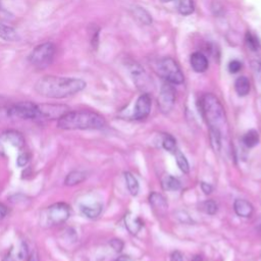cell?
I'll list each match as a JSON object with an SVG mask.
<instances>
[{
  "mask_svg": "<svg viewBox=\"0 0 261 261\" xmlns=\"http://www.w3.org/2000/svg\"><path fill=\"white\" fill-rule=\"evenodd\" d=\"M86 86V82L82 79L45 75L36 82L34 90L42 97L50 99H64L82 92Z\"/></svg>",
  "mask_w": 261,
  "mask_h": 261,
  "instance_id": "6da1fadb",
  "label": "cell"
},
{
  "mask_svg": "<svg viewBox=\"0 0 261 261\" xmlns=\"http://www.w3.org/2000/svg\"><path fill=\"white\" fill-rule=\"evenodd\" d=\"M105 124V118L91 110H68L57 120V127L64 130L100 129Z\"/></svg>",
  "mask_w": 261,
  "mask_h": 261,
  "instance_id": "7a4b0ae2",
  "label": "cell"
},
{
  "mask_svg": "<svg viewBox=\"0 0 261 261\" xmlns=\"http://www.w3.org/2000/svg\"><path fill=\"white\" fill-rule=\"evenodd\" d=\"M200 111L205 118L209 128L219 132L226 126L225 112L222 104L213 94H205L200 99Z\"/></svg>",
  "mask_w": 261,
  "mask_h": 261,
  "instance_id": "3957f363",
  "label": "cell"
},
{
  "mask_svg": "<svg viewBox=\"0 0 261 261\" xmlns=\"http://www.w3.org/2000/svg\"><path fill=\"white\" fill-rule=\"evenodd\" d=\"M56 54V46L52 42H44L36 46L30 53L29 62L38 69H44L50 66Z\"/></svg>",
  "mask_w": 261,
  "mask_h": 261,
  "instance_id": "277c9868",
  "label": "cell"
},
{
  "mask_svg": "<svg viewBox=\"0 0 261 261\" xmlns=\"http://www.w3.org/2000/svg\"><path fill=\"white\" fill-rule=\"evenodd\" d=\"M7 118L18 119H37L40 118L39 105L31 101H20L8 106L4 110Z\"/></svg>",
  "mask_w": 261,
  "mask_h": 261,
  "instance_id": "5b68a950",
  "label": "cell"
},
{
  "mask_svg": "<svg viewBox=\"0 0 261 261\" xmlns=\"http://www.w3.org/2000/svg\"><path fill=\"white\" fill-rule=\"evenodd\" d=\"M157 73L167 83L179 85L184 82V74L178 64L171 57H164L157 62Z\"/></svg>",
  "mask_w": 261,
  "mask_h": 261,
  "instance_id": "8992f818",
  "label": "cell"
},
{
  "mask_svg": "<svg viewBox=\"0 0 261 261\" xmlns=\"http://www.w3.org/2000/svg\"><path fill=\"white\" fill-rule=\"evenodd\" d=\"M70 216V207L64 202H57L50 205L45 212L46 223L55 226L64 223Z\"/></svg>",
  "mask_w": 261,
  "mask_h": 261,
  "instance_id": "52a82bcc",
  "label": "cell"
},
{
  "mask_svg": "<svg viewBox=\"0 0 261 261\" xmlns=\"http://www.w3.org/2000/svg\"><path fill=\"white\" fill-rule=\"evenodd\" d=\"M175 101V91L170 83L162 85L158 96V107L162 113H168Z\"/></svg>",
  "mask_w": 261,
  "mask_h": 261,
  "instance_id": "ba28073f",
  "label": "cell"
},
{
  "mask_svg": "<svg viewBox=\"0 0 261 261\" xmlns=\"http://www.w3.org/2000/svg\"><path fill=\"white\" fill-rule=\"evenodd\" d=\"M40 118L46 119H59L64 113H66L69 108L62 104H39Z\"/></svg>",
  "mask_w": 261,
  "mask_h": 261,
  "instance_id": "9c48e42d",
  "label": "cell"
},
{
  "mask_svg": "<svg viewBox=\"0 0 261 261\" xmlns=\"http://www.w3.org/2000/svg\"><path fill=\"white\" fill-rule=\"evenodd\" d=\"M150 110H151V97L148 93H144L138 98L136 102L134 118L144 119L149 115Z\"/></svg>",
  "mask_w": 261,
  "mask_h": 261,
  "instance_id": "30bf717a",
  "label": "cell"
},
{
  "mask_svg": "<svg viewBox=\"0 0 261 261\" xmlns=\"http://www.w3.org/2000/svg\"><path fill=\"white\" fill-rule=\"evenodd\" d=\"M149 203L153 208V210L158 215H164L165 212L167 211V207H168L167 201L164 198V196H162L159 193H156V192L151 193L149 196Z\"/></svg>",
  "mask_w": 261,
  "mask_h": 261,
  "instance_id": "8fae6325",
  "label": "cell"
},
{
  "mask_svg": "<svg viewBox=\"0 0 261 261\" xmlns=\"http://www.w3.org/2000/svg\"><path fill=\"white\" fill-rule=\"evenodd\" d=\"M190 64L197 72H204L208 68V59L201 52H194L190 57Z\"/></svg>",
  "mask_w": 261,
  "mask_h": 261,
  "instance_id": "7c38bea8",
  "label": "cell"
},
{
  "mask_svg": "<svg viewBox=\"0 0 261 261\" xmlns=\"http://www.w3.org/2000/svg\"><path fill=\"white\" fill-rule=\"evenodd\" d=\"M233 210L241 217H251L254 212L253 205L245 199H237L233 203Z\"/></svg>",
  "mask_w": 261,
  "mask_h": 261,
  "instance_id": "4fadbf2b",
  "label": "cell"
},
{
  "mask_svg": "<svg viewBox=\"0 0 261 261\" xmlns=\"http://www.w3.org/2000/svg\"><path fill=\"white\" fill-rule=\"evenodd\" d=\"M1 138L5 141L8 142L10 145H12L15 148H21L24 146V138L23 136L15 130V129H8L5 133L2 134Z\"/></svg>",
  "mask_w": 261,
  "mask_h": 261,
  "instance_id": "5bb4252c",
  "label": "cell"
},
{
  "mask_svg": "<svg viewBox=\"0 0 261 261\" xmlns=\"http://www.w3.org/2000/svg\"><path fill=\"white\" fill-rule=\"evenodd\" d=\"M124 224L132 234H137L143 227V221L137 215L128 212L124 215Z\"/></svg>",
  "mask_w": 261,
  "mask_h": 261,
  "instance_id": "9a60e30c",
  "label": "cell"
},
{
  "mask_svg": "<svg viewBox=\"0 0 261 261\" xmlns=\"http://www.w3.org/2000/svg\"><path fill=\"white\" fill-rule=\"evenodd\" d=\"M0 39L5 42H16L20 38L14 28L0 21Z\"/></svg>",
  "mask_w": 261,
  "mask_h": 261,
  "instance_id": "2e32d148",
  "label": "cell"
},
{
  "mask_svg": "<svg viewBox=\"0 0 261 261\" xmlns=\"http://www.w3.org/2000/svg\"><path fill=\"white\" fill-rule=\"evenodd\" d=\"M81 212L88 218H97L102 212V205L100 203L83 204L81 205Z\"/></svg>",
  "mask_w": 261,
  "mask_h": 261,
  "instance_id": "e0dca14e",
  "label": "cell"
},
{
  "mask_svg": "<svg viewBox=\"0 0 261 261\" xmlns=\"http://www.w3.org/2000/svg\"><path fill=\"white\" fill-rule=\"evenodd\" d=\"M87 178V174L82 170H72L64 178V185L67 187L76 186Z\"/></svg>",
  "mask_w": 261,
  "mask_h": 261,
  "instance_id": "ac0fdd59",
  "label": "cell"
},
{
  "mask_svg": "<svg viewBox=\"0 0 261 261\" xmlns=\"http://www.w3.org/2000/svg\"><path fill=\"white\" fill-rule=\"evenodd\" d=\"M234 90L239 96H246L250 92V81L247 76H239L234 82Z\"/></svg>",
  "mask_w": 261,
  "mask_h": 261,
  "instance_id": "d6986e66",
  "label": "cell"
},
{
  "mask_svg": "<svg viewBox=\"0 0 261 261\" xmlns=\"http://www.w3.org/2000/svg\"><path fill=\"white\" fill-rule=\"evenodd\" d=\"M242 141L248 148H253L259 143V134L255 129H250L244 134Z\"/></svg>",
  "mask_w": 261,
  "mask_h": 261,
  "instance_id": "ffe728a7",
  "label": "cell"
},
{
  "mask_svg": "<svg viewBox=\"0 0 261 261\" xmlns=\"http://www.w3.org/2000/svg\"><path fill=\"white\" fill-rule=\"evenodd\" d=\"M124 179L126 182V187L129 191V193L133 196H137L140 190V186H139V181L138 179L135 177V175L128 171L124 172Z\"/></svg>",
  "mask_w": 261,
  "mask_h": 261,
  "instance_id": "44dd1931",
  "label": "cell"
},
{
  "mask_svg": "<svg viewBox=\"0 0 261 261\" xmlns=\"http://www.w3.org/2000/svg\"><path fill=\"white\" fill-rule=\"evenodd\" d=\"M209 139L212 149L215 152H219L221 147V132L214 128H209Z\"/></svg>",
  "mask_w": 261,
  "mask_h": 261,
  "instance_id": "7402d4cb",
  "label": "cell"
},
{
  "mask_svg": "<svg viewBox=\"0 0 261 261\" xmlns=\"http://www.w3.org/2000/svg\"><path fill=\"white\" fill-rule=\"evenodd\" d=\"M134 16L143 24H150L152 22L151 15L142 7H135L133 10Z\"/></svg>",
  "mask_w": 261,
  "mask_h": 261,
  "instance_id": "603a6c76",
  "label": "cell"
},
{
  "mask_svg": "<svg viewBox=\"0 0 261 261\" xmlns=\"http://www.w3.org/2000/svg\"><path fill=\"white\" fill-rule=\"evenodd\" d=\"M162 187L167 191H177L180 188V181L172 175H166L162 179Z\"/></svg>",
  "mask_w": 261,
  "mask_h": 261,
  "instance_id": "cb8c5ba5",
  "label": "cell"
},
{
  "mask_svg": "<svg viewBox=\"0 0 261 261\" xmlns=\"http://www.w3.org/2000/svg\"><path fill=\"white\" fill-rule=\"evenodd\" d=\"M195 5L193 0H178L177 10L182 15H190L194 12Z\"/></svg>",
  "mask_w": 261,
  "mask_h": 261,
  "instance_id": "d4e9b609",
  "label": "cell"
},
{
  "mask_svg": "<svg viewBox=\"0 0 261 261\" xmlns=\"http://www.w3.org/2000/svg\"><path fill=\"white\" fill-rule=\"evenodd\" d=\"M174 155H175L176 164H177V166L179 167V169H180L184 173H188V172L190 171V165H189V162H188L186 156H185L180 151H178L177 149L175 150Z\"/></svg>",
  "mask_w": 261,
  "mask_h": 261,
  "instance_id": "484cf974",
  "label": "cell"
},
{
  "mask_svg": "<svg viewBox=\"0 0 261 261\" xmlns=\"http://www.w3.org/2000/svg\"><path fill=\"white\" fill-rule=\"evenodd\" d=\"M163 148L171 153H174L176 150V141L171 135H165L162 141Z\"/></svg>",
  "mask_w": 261,
  "mask_h": 261,
  "instance_id": "4316f807",
  "label": "cell"
},
{
  "mask_svg": "<svg viewBox=\"0 0 261 261\" xmlns=\"http://www.w3.org/2000/svg\"><path fill=\"white\" fill-rule=\"evenodd\" d=\"M245 41H246L247 47L250 50H252V51L258 50V48H259V41H258V38L255 35H253L250 32H247L246 33V37H245Z\"/></svg>",
  "mask_w": 261,
  "mask_h": 261,
  "instance_id": "83f0119b",
  "label": "cell"
},
{
  "mask_svg": "<svg viewBox=\"0 0 261 261\" xmlns=\"http://www.w3.org/2000/svg\"><path fill=\"white\" fill-rule=\"evenodd\" d=\"M201 210L209 215H214L217 212L218 207L213 200H206L201 204Z\"/></svg>",
  "mask_w": 261,
  "mask_h": 261,
  "instance_id": "f1b7e54d",
  "label": "cell"
},
{
  "mask_svg": "<svg viewBox=\"0 0 261 261\" xmlns=\"http://www.w3.org/2000/svg\"><path fill=\"white\" fill-rule=\"evenodd\" d=\"M31 159V154L29 152H21L18 156H17V159H16V164L17 166L19 167H23L25 166L29 161Z\"/></svg>",
  "mask_w": 261,
  "mask_h": 261,
  "instance_id": "f546056e",
  "label": "cell"
},
{
  "mask_svg": "<svg viewBox=\"0 0 261 261\" xmlns=\"http://www.w3.org/2000/svg\"><path fill=\"white\" fill-rule=\"evenodd\" d=\"M251 67H252V70H253V72L255 74V77L257 79L258 83L261 86V62H259V61H252L251 62Z\"/></svg>",
  "mask_w": 261,
  "mask_h": 261,
  "instance_id": "4dcf8cb0",
  "label": "cell"
},
{
  "mask_svg": "<svg viewBox=\"0 0 261 261\" xmlns=\"http://www.w3.org/2000/svg\"><path fill=\"white\" fill-rule=\"evenodd\" d=\"M242 69V63L239 60H231L228 63V70L231 73H237Z\"/></svg>",
  "mask_w": 261,
  "mask_h": 261,
  "instance_id": "1f68e13d",
  "label": "cell"
},
{
  "mask_svg": "<svg viewBox=\"0 0 261 261\" xmlns=\"http://www.w3.org/2000/svg\"><path fill=\"white\" fill-rule=\"evenodd\" d=\"M109 245L115 252H120L123 249V242L119 239H113L109 242Z\"/></svg>",
  "mask_w": 261,
  "mask_h": 261,
  "instance_id": "d6a6232c",
  "label": "cell"
},
{
  "mask_svg": "<svg viewBox=\"0 0 261 261\" xmlns=\"http://www.w3.org/2000/svg\"><path fill=\"white\" fill-rule=\"evenodd\" d=\"M184 256L179 251H173L170 255V261H182Z\"/></svg>",
  "mask_w": 261,
  "mask_h": 261,
  "instance_id": "836d02e7",
  "label": "cell"
},
{
  "mask_svg": "<svg viewBox=\"0 0 261 261\" xmlns=\"http://www.w3.org/2000/svg\"><path fill=\"white\" fill-rule=\"evenodd\" d=\"M201 189H202V191H203L206 195L210 194V193L213 191L212 186H211L210 184H208V182H205V181H201Z\"/></svg>",
  "mask_w": 261,
  "mask_h": 261,
  "instance_id": "e575fe53",
  "label": "cell"
},
{
  "mask_svg": "<svg viewBox=\"0 0 261 261\" xmlns=\"http://www.w3.org/2000/svg\"><path fill=\"white\" fill-rule=\"evenodd\" d=\"M7 213H8V208L6 207V205L0 202V220L3 219L7 215Z\"/></svg>",
  "mask_w": 261,
  "mask_h": 261,
  "instance_id": "d590c367",
  "label": "cell"
},
{
  "mask_svg": "<svg viewBox=\"0 0 261 261\" xmlns=\"http://www.w3.org/2000/svg\"><path fill=\"white\" fill-rule=\"evenodd\" d=\"M27 261H40V259H39V256L37 253H32L29 255Z\"/></svg>",
  "mask_w": 261,
  "mask_h": 261,
  "instance_id": "8d00e7d4",
  "label": "cell"
},
{
  "mask_svg": "<svg viewBox=\"0 0 261 261\" xmlns=\"http://www.w3.org/2000/svg\"><path fill=\"white\" fill-rule=\"evenodd\" d=\"M113 261H134L129 256H126V255H121L119 257H117L115 260Z\"/></svg>",
  "mask_w": 261,
  "mask_h": 261,
  "instance_id": "74e56055",
  "label": "cell"
},
{
  "mask_svg": "<svg viewBox=\"0 0 261 261\" xmlns=\"http://www.w3.org/2000/svg\"><path fill=\"white\" fill-rule=\"evenodd\" d=\"M191 261H203V259H202V257H201V256L197 255V256H195Z\"/></svg>",
  "mask_w": 261,
  "mask_h": 261,
  "instance_id": "f35d334b",
  "label": "cell"
},
{
  "mask_svg": "<svg viewBox=\"0 0 261 261\" xmlns=\"http://www.w3.org/2000/svg\"><path fill=\"white\" fill-rule=\"evenodd\" d=\"M162 2H169V1H171V0H161Z\"/></svg>",
  "mask_w": 261,
  "mask_h": 261,
  "instance_id": "ab89813d",
  "label": "cell"
},
{
  "mask_svg": "<svg viewBox=\"0 0 261 261\" xmlns=\"http://www.w3.org/2000/svg\"><path fill=\"white\" fill-rule=\"evenodd\" d=\"M259 227H260V229H261V221H260V223H259Z\"/></svg>",
  "mask_w": 261,
  "mask_h": 261,
  "instance_id": "60d3db41",
  "label": "cell"
}]
</instances>
